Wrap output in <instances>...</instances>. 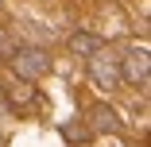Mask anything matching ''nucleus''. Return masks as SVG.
I'll return each instance as SVG.
<instances>
[{
	"label": "nucleus",
	"instance_id": "nucleus-8",
	"mask_svg": "<svg viewBox=\"0 0 151 147\" xmlns=\"http://www.w3.org/2000/svg\"><path fill=\"white\" fill-rule=\"evenodd\" d=\"M0 62H4V54H0Z\"/></svg>",
	"mask_w": 151,
	"mask_h": 147
},
{
	"label": "nucleus",
	"instance_id": "nucleus-7",
	"mask_svg": "<svg viewBox=\"0 0 151 147\" xmlns=\"http://www.w3.org/2000/svg\"><path fill=\"white\" fill-rule=\"evenodd\" d=\"M62 136L66 139H89L93 132H89V128H62Z\"/></svg>",
	"mask_w": 151,
	"mask_h": 147
},
{
	"label": "nucleus",
	"instance_id": "nucleus-5",
	"mask_svg": "<svg viewBox=\"0 0 151 147\" xmlns=\"http://www.w3.org/2000/svg\"><path fill=\"white\" fill-rule=\"evenodd\" d=\"M4 97L16 105V108H27V105H35V89H31V85H27L23 77L19 81H8L4 85Z\"/></svg>",
	"mask_w": 151,
	"mask_h": 147
},
{
	"label": "nucleus",
	"instance_id": "nucleus-1",
	"mask_svg": "<svg viewBox=\"0 0 151 147\" xmlns=\"http://www.w3.org/2000/svg\"><path fill=\"white\" fill-rule=\"evenodd\" d=\"M12 70H16V77H23V81H39V77L50 70V54H47L43 47H35V43H27V47H19V50L12 54Z\"/></svg>",
	"mask_w": 151,
	"mask_h": 147
},
{
	"label": "nucleus",
	"instance_id": "nucleus-4",
	"mask_svg": "<svg viewBox=\"0 0 151 147\" xmlns=\"http://www.w3.org/2000/svg\"><path fill=\"white\" fill-rule=\"evenodd\" d=\"M120 128H124V124H120V116L109 108V105H93V108H89V132H120Z\"/></svg>",
	"mask_w": 151,
	"mask_h": 147
},
{
	"label": "nucleus",
	"instance_id": "nucleus-3",
	"mask_svg": "<svg viewBox=\"0 0 151 147\" xmlns=\"http://www.w3.org/2000/svg\"><path fill=\"white\" fill-rule=\"evenodd\" d=\"M147 74H151L147 50H132L124 58V66H120V81H132V85H139V89H147Z\"/></svg>",
	"mask_w": 151,
	"mask_h": 147
},
{
	"label": "nucleus",
	"instance_id": "nucleus-6",
	"mask_svg": "<svg viewBox=\"0 0 151 147\" xmlns=\"http://www.w3.org/2000/svg\"><path fill=\"white\" fill-rule=\"evenodd\" d=\"M70 47H74L81 58H89V54H97V50L105 47V39H101V35H89V31H78V35H70Z\"/></svg>",
	"mask_w": 151,
	"mask_h": 147
},
{
	"label": "nucleus",
	"instance_id": "nucleus-2",
	"mask_svg": "<svg viewBox=\"0 0 151 147\" xmlns=\"http://www.w3.org/2000/svg\"><path fill=\"white\" fill-rule=\"evenodd\" d=\"M85 62H89V77H93L101 89H116V85H120V62H116V58H105V47L97 54H89Z\"/></svg>",
	"mask_w": 151,
	"mask_h": 147
}]
</instances>
